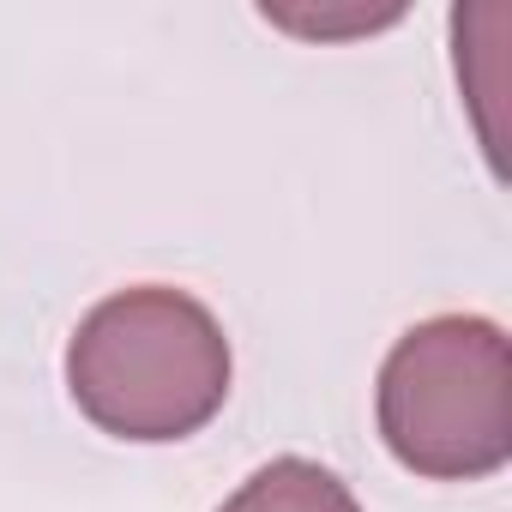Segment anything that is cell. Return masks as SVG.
Masks as SVG:
<instances>
[{
	"label": "cell",
	"instance_id": "cell-1",
	"mask_svg": "<svg viewBox=\"0 0 512 512\" xmlns=\"http://www.w3.org/2000/svg\"><path fill=\"white\" fill-rule=\"evenodd\" d=\"M67 392L115 440H187L229 398V338L187 290H115L67 344Z\"/></svg>",
	"mask_w": 512,
	"mask_h": 512
},
{
	"label": "cell",
	"instance_id": "cell-2",
	"mask_svg": "<svg viewBox=\"0 0 512 512\" xmlns=\"http://www.w3.org/2000/svg\"><path fill=\"white\" fill-rule=\"evenodd\" d=\"M380 440L428 482H482L512 458V350L482 314L410 326L374 392Z\"/></svg>",
	"mask_w": 512,
	"mask_h": 512
},
{
	"label": "cell",
	"instance_id": "cell-4",
	"mask_svg": "<svg viewBox=\"0 0 512 512\" xmlns=\"http://www.w3.org/2000/svg\"><path fill=\"white\" fill-rule=\"evenodd\" d=\"M266 25L290 31V37H308V43H338V37H368V31H386L404 19V7H362V0H344V7H260Z\"/></svg>",
	"mask_w": 512,
	"mask_h": 512
},
{
	"label": "cell",
	"instance_id": "cell-3",
	"mask_svg": "<svg viewBox=\"0 0 512 512\" xmlns=\"http://www.w3.org/2000/svg\"><path fill=\"white\" fill-rule=\"evenodd\" d=\"M217 512H362L356 494L314 458H272L253 470Z\"/></svg>",
	"mask_w": 512,
	"mask_h": 512
}]
</instances>
